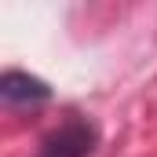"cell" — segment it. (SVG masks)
I'll return each instance as SVG.
<instances>
[{
	"label": "cell",
	"mask_w": 157,
	"mask_h": 157,
	"mask_svg": "<svg viewBox=\"0 0 157 157\" xmlns=\"http://www.w3.org/2000/svg\"><path fill=\"white\" fill-rule=\"evenodd\" d=\"M99 143V132L95 124L84 117H66L59 128H51L40 143L37 157H88Z\"/></svg>",
	"instance_id": "obj_1"
},
{
	"label": "cell",
	"mask_w": 157,
	"mask_h": 157,
	"mask_svg": "<svg viewBox=\"0 0 157 157\" xmlns=\"http://www.w3.org/2000/svg\"><path fill=\"white\" fill-rule=\"evenodd\" d=\"M48 95H51V88L40 77H29V73H22V70H7V73L0 77V99H4L7 106H15V102H40V99H48Z\"/></svg>",
	"instance_id": "obj_2"
}]
</instances>
